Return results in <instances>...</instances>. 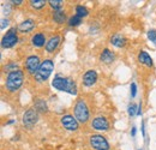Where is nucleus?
I'll return each instance as SVG.
<instances>
[{"label": "nucleus", "mask_w": 156, "mask_h": 150, "mask_svg": "<svg viewBox=\"0 0 156 150\" xmlns=\"http://www.w3.org/2000/svg\"><path fill=\"white\" fill-rule=\"evenodd\" d=\"M52 87L59 91H64L71 95H77V84L70 77H64L61 75H55L52 79Z\"/></svg>", "instance_id": "1"}, {"label": "nucleus", "mask_w": 156, "mask_h": 150, "mask_svg": "<svg viewBox=\"0 0 156 150\" xmlns=\"http://www.w3.org/2000/svg\"><path fill=\"white\" fill-rule=\"evenodd\" d=\"M24 83V71L23 70H16L13 72H10L6 76L5 80V89L10 94H16Z\"/></svg>", "instance_id": "2"}, {"label": "nucleus", "mask_w": 156, "mask_h": 150, "mask_svg": "<svg viewBox=\"0 0 156 150\" xmlns=\"http://www.w3.org/2000/svg\"><path fill=\"white\" fill-rule=\"evenodd\" d=\"M73 115L79 124L85 125L90 120V109L87 101L83 97H78L73 105Z\"/></svg>", "instance_id": "3"}, {"label": "nucleus", "mask_w": 156, "mask_h": 150, "mask_svg": "<svg viewBox=\"0 0 156 150\" xmlns=\"http://www.w3.org/2000/svg\"><path fill=\"white\" fill-rule=\"evenodd\" d=\"M53 71H54V61L51 58H47L41 62L36 75L34 76V80L39 84L44 83L51 77Z\"/></svg>", "instance_id": "4"}, {"label": "nucleus", "mask_w": 156, "mask_h": 150, "mask_svg": "<svg viewBox=\"0 0 156 150\" xmlns=\"http://www.w3.org/2000/svg\"><path fill=\"white\" fill-rule=\"evenodd\" d=\"M89 145L94 150H109L111 145L105 136L101 133H94L89 136Z\"/></svg>", "instance_id": "5"}, {"label": "nucleus", "mask_w": 156, "mask_h": 150, "mask_svg": "<svg viewBox=\"0 0 156 150\" xmlns=\"http://www.w3.org/2000/svg\"><path fill=\"white\" fill-rule=\"evenodd\" d=\"M20 41L18 38V29L16 27L9 29V31H6V34L1 38V48H12L15 47Z\"/></svg>", "instance_id": "6"}, {"label": "nucleus", "mask_w": 156, "mask_h": 150, "mask_svg": "<svg viewBox=\"0 0 156 150\" xmlns=\"http://www.w3.org/2000/svg\"><path fill=\"white\" fill-rule=\"evenodd\" d=\"M41 59L39 55L36 54H31V55H28L25 58V61H24V70L25 72L29 76H34L36 75L37 70H39L40 65H41Z\"/></svg>", "instance_id": "7"}, {"label": "nucleus", "mask_w": 156, "mask_h": 150, "mask_svg": "<svg viewBox=\"0 0 156 150\" xmlns=\"http://www.w3.org/2000/svg\"><path fill=\"white\" fill-rule=\"evenodd\" d=\"M37 121H39V113L34 108H29L22 115V123L27 129H33L37 124Z\"/></svg>", "instance_id": "8"}, {"label": "nucleus", "mask_w": 156, "mask_h": 150, "mask_svg": "<svg viewBox=\"0 0 156 150\" xmlns=\"http://www.w3.org/2000/svg\"><path fill=\"white\" fill-rule=\"evenodd\" d=\"M60 124L65 130L70 132H76L79 129V123L73 114H64L60 118Z\"/></svg>", "instance_id": "9"}, {"label": "nucleus", "mask_w": 156, "mask_h": 150, "mask_svg": "<svg viewBox=\"0 0 156 150\" xmlns=\"http://www.w3.org/2000/svg\"><path fill=\"white\" fill-rule=\"evenodd\" d=\"M90 126L93 130L98 132H105V131H108L111 125H109V121L108 119L105 116V115H96L91 123H90Z\"/></svg>", "instance_id": "10"}, {"label": "nucleus", "mask_w": 156, "mask_h": 150, "mask_svg": "<svg viewBox=\"0 0 156 150\" xmlns=\"http://www.w3.org/2000/svg\"><path fill=\"white\" fill-rule=\"evenodd\" d=\"M60 43H61V36L58 35V34L57 35H53V36H51V38L47 40V43L44 46V51L47 53L52 54V53H54L58 49Z\"/></svg>", "instance_id": "11"}, {"label": "nucleus", "mask_w": 156, "mask_h": 150, "mask_svg": "<svg viewBox=\"0 0 156 150\" xmlns=\"http://www.w3.org/2000/svg\"><path fill=\"white\" fill-rule=\"evenodd\" d=\"M98 75L95 70H88L83 75V77H82V83H83L84 87H88L89 88V87L95 85L96 82H98Z\"/></svg>", "instance_id": "12"}, {"label": "nucleus", "mask_w": 156, "mask_h": 150, "mask_svg": "<svg viewBox=\"0 0 156 150\" xmlns=\"http://www.w3.org/2000/svg\"><path fill=\"white\" fill-rule=\"evenodd\" d=\"M35 27H36V24H35L34 19L28 18L24 19L23 22H20L18 24V27H17V29H18V31L20 34H30L35 29Z\"/></svg>", "instance_id": "13"}, {"label": "nucleus", "mask_w": 156, "mask_h": 150, "mask_svg": "<svg viewBox=\"0 0 156 150\" xmlns=\"http://www.w3.org/2000/svg\"><path fill=\"white\" fill-rule=\"evenodd\" d=\"M47 40H48V38H46L44 33L39 31V33H35V34L31 36L30 42H31L33 47H35V48H42V47H44V46H46Z\"/></svg>", "instance_id": "14"}, {"label": "nucleus", "mask_w": 156, "mask_h": 150, "mask_svg": "<svg viewBox=\"0 0 156 150\" xmlns=\"http://www.w3.org/2000/svg\"><path fill=\"white\" fill-rule=\"evenodd\" d=\"M115 60V53L112 52L109 48H105L102 49V52L100 53V61L102 64H106V65H111L112 62H114Z\"/></svg>", "instance_id": "15"}, {"label": "nucleus", "mask_w": 156, "mask_h": 150, "mask_svg": "<svg viewBox=\"0 0 156 150\" xmlns=\"http://www.w3.org/2000/svg\"><path fill=\"white\" fill-rule=\"evenodd\" d=\"M137 60H138L139 64H142V65H144V66H147V67H149V69H151V67L154 66L153 58L149 55L145 51H139V52H138V54H137Z\"/></svg>", "instance_id": "16"}, {"label": "nucleus", "mask_w": 156, "mask_h": 150, "mask_svg": "<svg viewBox=\"0 0 156 150\" xmlns=\"http://www.w3.org/2000/svg\"><path fill=\"white\" fill-rule=\"evenodd\" d=\"M109 42H111L114 47L122 48V47H125V45L127 43V38H125L124 35H121V34H114L113 36H111Z\"/></svg>", "instance_id": "17"}, {"label": "nucleus", "mask_w": 156, "mask_h": 150, "mask_svg": "<svg viewBox=\"0 0 156 150\" xmlns=\"http://www.w3.org/2000/svg\"><path fill=\"white\" fill-rule=\"evenodd\" d=\"M52 18L55 23L58 24H64L66 22V13L64 10H58V11H53L52 13Z\"/></svg>", "instance_id": "18"}, {"label": "nucleus", "mask_w": 156, "mask_h": 150, "mask_svg": "<svg viewBox=\"0 0 156 150\" xmlns=\"http://www.w3.org/2000/svg\"><path fill=\"white\" fill-rule=\"evenodd\" d=\"M34 109L37 113H47L48 112V107H47V103L44 100L39 98L34 102Z\"/></svg>", "instance_id": "19"}, {"label": "nucleus", "mask_w": 156, "mask_h": 150, "mask_svg": "<svg viewBox=\"0 0 156 150\" xmlns=\"http://www.w3.org/2000/svg\"><path fill=\"white\" fill-rule=\"evenodd\" d=\"M47 4H48V1H46V0H30L29 1L30 7L34 10H42L43 7H46Z\"/></svg>", "instance_id": "20"}, {"label": "nucleus", "mask_w": 156, "mask_h": 150, "mask_svg": "<svg viewBox=\"0 0 156 150\" xmlns=\"http://www.w3.org/2000/svg\"><path fill=\"white\" fill-rule=\"evenodd\" d=\"M75 11H76L75 15L79 16L80 18H84V17H87V16L89 15V10H88L85 6H83V5H77V6L75 7Z\"/></svg>", "instance_id": "21"}, {"label": "nucleus", "mask_w": 156, "mask_h": 150, "mask_svg": "<svg viewBox=\"0 0 156 150\" xmlns=\"http://www.w3.org/2000/svg\"><path fill=\"white\" fill-rule=\"evenodd\" d=\"M82 20H83V18H80L77 15H73V16H71L70 18L67 19V24L70 27H78V25L82 24Z\"/></svg>", "instance_id": "22"}, {"label": "nucleus", "mask_w": 156, "mask_h": 150, "mask_svg": "<svg viewBox=\"0 0 156 150\" xmlns=\"http://www.w3.org/2000/svg\"><path fill=\"white\" fill-rule=\"evenodd\" d=\"M48 5L53 9V11H58V10H62L64 1L62 0H49Z\"/></svg>", "instance_id": "23"}, {"label": "nucleus", "mask_w": 156, "mask_h": 150, "mask_svg": "<svg viewBox=\"0 0 156 150\" xmlns=\"http://www.w3.org/2000/svg\"><path fill=\"white\" fill-rule=\"evenodd\" d=\"M137 111H138V105H136V103L132 102V103H130L127 106V114H129V116H131V118L136 116Z\"/></svg>", "instance_id": "24"}, {"label": "nucleus", "mask_w": 156, "mask_h": 150, "mask_svg": "<svg viewBox=\"0 0 156 150\" xmlns=\"http://www.w3.org/2000/svg\"><path fill=\"white\" fill-rule=\"evenodd\" d=\"M18 69H20V67H18V65H17L16 62H10V64H7V65L4 66V70L7 71L9 73H10V72H13V71H16V70H18Z\"/></svg>", "instance_id": "25"}, {"label": "nucleus", "mask_w": 156, "mask_h": 150, "mask_svg": "<svg viewBox=\"0 0 156 150\" xmlns=\"http://www.w3.org/2000/svg\"><path fill=\"white\" fill-rule=\"evenodd\" d=\"M147 35H148L149 41H151V42L156 46V29H150V30L148 31Z\"/></svg>", "instance_id": "26"}, {"label": "nucleus", "mask_w": 156, "mask_h": 150, "mask_svg": "<svg viewBox=\"0 0 156 150\" xmlns=\"http://www.w3.org/2000/svg\"><path fill=\"white\" fill-rule=\"evenodd\" d=\"M130 93H131V97L132 98H135L137 96V84L135 82H132L131 85H130Z\"/></svg>", "instance_id": "27"}, {"label": "nucleus", "mask_w": 156, "mask_h": 150, "mask_svg": "<svg viewBox=\"0 0 156 150\" xmlns=\"http://www.w3.org/2000/svg\"><path fill=\"white\" fill-rule=\"evenodd\" d=\"M140 129H142V136H143V138H144L145 143H148V139H147V133H145V121H144V120L142 121V126H140Z\"/></svg>", "instance_id": "28"}, {"label": "nucleus", "mask_w": 156, "mask_h": 150, "mask_svg": "<svg viewBox=\"0 0 156 150\" xmlns=\"http://www.w3.org/2000/svg\"><path fill=\"white\" fill-rule=\"evenodd\" d=\"M9 24H10V20H9L7 18H6V19H5V18L1 19V27H0V28H1V30H4V29H5V28L9 25Z\"/></svg>", "instance_id": "29"}, {"label": "nucleus", "mask_w": 156, "mask_h": 150, "mask_svg": "<svg viewBox=\"0 0 156 150\" xmlns=\"http://www.w3.org/2000/svg\"><path fill=\"white\" fill-rule=\"evenodd\" d=\"M10 2H11V5H13V6H20L24 1H23V0H11Z\"/></svg>", "instance_id": "30"}, {"label": "nucleus", "mask_w": 156, "mask_h": 150, "mask_svg": "<svg viewBox=\"0 0 156 150\" xmlns=\"http://www.w3.org/2000/svg\"><path fill=\"white\" fill-rule=\"evenodd\" d=\"M136 133H137V127L136 126H132V129H131V137H136Z\"/></svg>", "instance_id": "31"}, {"label": "nucleus", "mask_w": 156, "mask_h": 150, "mask_svg": "<svg viewBox=\"0 0 156 150\" xmlns=\"http://www.w3.org/2000/svg\"><path fill=\"white\" fill-rule=\"evenodd\" d=\"M137 115H142V101L138 103V111H137Z\"/></svg>", "instance_id": "32"}, {"label": "nucleus", "mask_w": 156, "mask_h": 150, "mask_svg": "<svg viewBox=\"0 0 156 150\" xmlns=\"http://www.w3.org/2000/svg\"><path fill=\"white\" fill-rule=\"evenodd\" d=\"M137 150H142V149H137Z\"/></svg>", "instance_id": "33"}]
</instances>
